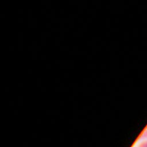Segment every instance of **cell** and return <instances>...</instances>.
Here are the masks:
<instances>
[{"label":"cell","mask_w":147,"mask_h":147,"mask_svg":"<svg viewBox=\"0 0 147 147\" xmlns=\"http://www.w3.org/2000/svg\"><path fill=\"white\" fill-rule=\"evenodd\" d=\"M141 137L142 138H147V127L145 128V129L142 132Z\"/></svg>","instance_id":"cell-1"},{"label":"cell","mask_w":147,"mask_h":147,"mask_svg":"<svg viewBox=\"0 0 147 147\" xmlns=\"http://www.w3.org/2000/svg\"><path fill=\"white\" fill-rule=\"evenodd\" d=\"M138 147H147V140L140 143Z\"/></svg>","instance_id":"cell-2"}]
</instances>
